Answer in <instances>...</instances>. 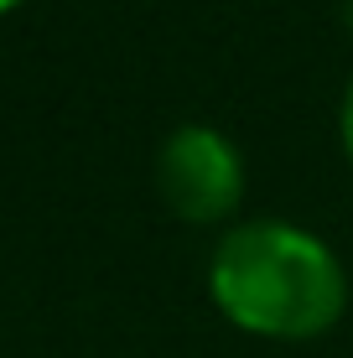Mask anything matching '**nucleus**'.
I'll list each match as a JSON object with an SVG mask.
<instances>
[{
	"instance_id": "nucleus-4",
	"label": "nucleus",
	"mask_w": 353,
	"mask_h": 358,
	"mask_svg": "<svg viewBox=\"0 0 353 358\" xmlns=\"http://www.w3.org/2000/svg\"><path fill=\"white\" fill-rule=\"evenodd\" d=\"M10 6H16V0H0V10H10Z\"/></svg>"
},
{
	"instance_id": "nucleus-2",
	"label": "nucleus",
	"mask_w": 353,
	"mask_h": 358,
	"mask_svg": "<svg viewBox=\"0 0 353 358\" xmlns=\"http://www.w3.org/2000/svg\"><path fill=\"white\" fill-rule=\"evenodd\" d=\"M156 187L187 224H218L245 192V162L213 125H177L156 151Z\"/></svg>"
},
{
	"instance_id": "nucleus-3",
	"label": "nucleus",
	"mask_w": 353,
	"mask_h": 358,
	"mask_svg": "<svg viewBox=\"0 0 353 358\" xmlns=\"http://www.w3.org/2000/svg\"><path fill=\"white\" fill-rule=\"evenodd\" d=\"M338 130H343V145H348V156H353V78H348V89H343V109H338Z\"/></svg>"
},
{
	"instance_id": "nucleus-1",
	"label": "nucleus",
	"mask_w": 353,
	"mask_h": 358,
	"mask_svg": "<svg viewBox=\"0 0 353 358\" xmlns=\"http://www.w3.org/2000/svg\"><path fill=\"white\" fill-rule=\"evenodd\" d=\"M208 291L229 322L265 338H312L348 306L343 260L312 229L286 218H250L213 244Z\"/></svg>"
}]
</instances>
